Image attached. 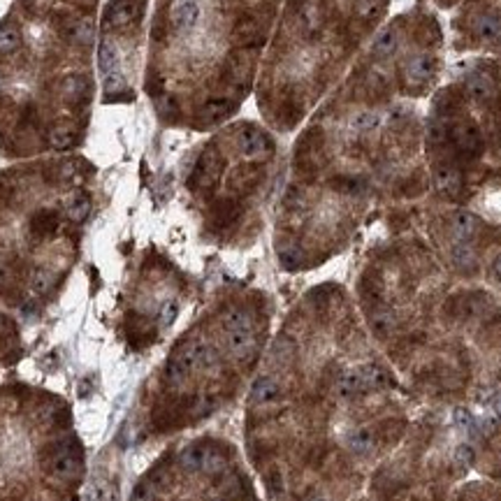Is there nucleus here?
<instances>
[{
	"instance_id": "7ed1b4c3",
	"label": "nucleus",
	"mask_w": 501,
	"mask_h": 501,
	"mask_svg": "<svg viewBox=\"0 0 501 501\" xmlns=\"http://www.w3.org/2000/svg\"><path fill=\"white\" fill-rule=\"evenodd\" d=\"M84 460H82V450L77 448L75 443L65 441L54 445V450L47 457V469L51 476H56L60 480L75 478V476L82 474Z\"/></svg>"
},
{
	"instance_id": "f8f14e48",
	"label": "nucleus",
	"mask_w": 501,
	"mask_h": 501,
	"mask_svg": "<svg viewBox=\"0 0 501 501\" xmlns=\"http://www.w3.org/2000/svg\"><path fill=\"white\" fill-rule=\"evenodd\" d=\"M77 142H79V130L70 121H60V124H56L49 130V144L56 151H68Z\"/></svg>"
},
{
	"instance_id": "a878e982",
	"label": "nucleus",
	"mask_w": 501,
	"mask_h": 501,
	"mask_svg": "<svg viewBox=\"0 0 501 501\" xmlns=\"http://www.w3.org/2000/svg\"><path fill=\"white\" fill-rule=\"evenodd\" d=\"M156 499V487L154 482H142V485L137 487L135 494H132L130 501H154Z\"/></svg>"
},
{
	"instance_id": "0eeeda50",
	"label": "nucleus",
	"mask_w": 501,
	"mask_h": 501,
	"mask_svg": "<svg viewBox=\"0 0 501 501\" xmlns=\"http://www.w3.org/2000/svg\"><path fill=\"white\" fill-rule=\"evenodd\" d=\"M432 72H434L432 58L427 54H418V56H411L406 60L401 75H404V84L408 89H423L432 79Z\"/></svg>"
},
{
	"instance_id": "5701e85b",
	"label": "nucleus",
	"mask_w": 501,
	"mask_h": 501,
	"mask_svg": "<svg viewBox=\"0 0 501 501\" xmlns=\"http://www.w3.org/2000/svg\"><path fill=\"white\" fill-rule=\"evenodd\" d=\"M21 45V33L16 26H0V54L14 51Z\"/></svg>"
},
{
	"instance_id": "4468645a",
	"label": "nucleus",
	"mask_w": 501,
	"mask_h": 501,
	"mask_svg": "<svg viewBox=\"0 0 501 501\" xmlns=\"http://www.w3.org/2000/svg\"><path fill=\"white\" fill-rule=\"evenodd\" d=\"M200 19V5L198 3H172V26L179 33H188L195 28Z\"/></svg>"
},
{
	"instance_id": "aec40b11",
	"label": "nucleus",
	"mask_w": 501,
	"mask_h": 501,
	"mask_svg": "<svg viewBox=\"0 0 501 501\" xmlns=\"http://www.w3.org/2000/svg\"><path fill=\"white\" fill-rule=\"evenodd\" d=\"M237 216H240V205L235 202V200H221L216 207H213V225H218V228H228L237 221Z\"/></svg>"
},
{
	"instance_id": "c85d7f7f",
	"label": "nucleus",
	"mask_w": 501,
	"mask_h": 501,
	"mask_svg": "<svg viewBox=\"0 0 501 501\" xmlns=\"http://www.w3.org/2000/svg\"><path fill=\"white\" fill-rule=\"evenodd\" d=\"M14 337V323H12L8 316L0 314V344Z\"/></svg>"
},
{
	"instance_id": "2eb2a0df",
	"label": "nucleus",
	"mask_w": 501,
	"mask_h": 501,
	"mask_svg": "<svg viewBox=\"0 0 501 501\" xmlns=\"http://www.w3.org/2000/svg\"><path fill=\"white\" fill-rule=\"evenodd\" d=\"M58 225H60V218L56 211L40 209L33 218H30V235H33L35 240H47V237H51L54 232L58 230Z\"/></svg>"
},
{
	"instance_id": "423d86ee",
	"label": "nucleus",
	"mask_w": 501,
	"mask_h": 501,
	"mask_svg": "<svg viewBox=\"0 0 501 501\" xmlns=\"http://www.w3.org/2000/svg\"><path fill=\"white\" fill-rule=\"evenodd\" d=\"M448 139L455 144V149L467 158L478 156L482 151V139L478 135V130H476L471 124H464V121H460V124H450Z\"/></svg>"
},
{
	"instance_id": "9b49d317",
	"label": "nucleus",
	"mask_w": 501,
	"mask_h": 501,
	"mask_svg": "<svg viewBox=\"0 0 501 501\" xmlns=\"http://www.w3.org/2000/svg\"><path fill=\"white\" fill-rule=\"evenodd\" d=\"M60 95L68 105H82L91 95V82L82 75H70L60 84Z\"/></svg>"
},
{
	"instance_id": "6ab92c4d",
	"label": "nucleus",
	"mask_w": 501,
	"mask_h": 501,
	"mask_svg": "<svg viewBox=\"0 0 501 501\" xmlns=\"http://www.w3.org/2000/svg\"><path fill=\"white\" fill-rule=\"evenodd\" d=\"M397 45H399V38H397L393 28H388L376 35V40L371 42V51H374L376 58H388L397 51Z\"/></svg>"
},
{
	"instance_id": "7c9ffc66",
	"label": "nucleus",
	"mask_w": 501,
	"mask_h": 501,
	"mask_svg": "<svg viewBox=\"0 0 501 501\" xmlns=\"http://www.w3.org/2000/svg\"><path fill=\"white\" fill-rule=\"evenodd\" d=\"M12 281V267L5 265V262H0V288H5Z\"/></svg>"
},
{
	"instance_id": "bb28decb",
	"label": "nucleus",
	"mask_w": 501,
	"mask_h": 501,
	"mask_svg": "<svg viewBox=\"0 0 501 501\" xmlns=\"http://www.w3.org/2000/svg\"><path fill=\"white\" fill-rule=\"evenodd\" d=\"M124 89H126V82L121 77V72L105 77V93H116V91H124Z\"/></svg>"
},
{
	"instance_id": "ddd939ff",
	"label": "nucleus",
	"mask_w": 501,
	"mask_h": 501,
	"mask_svg": "<svg viewBox=\"0 0 501 501\" xmlns=\"http://www.w3.org/2000/svg\"><path fill=\"white\" fill-rule=\"evenodd\" d=\"M474 33H476V38L482 42H499L501 40V16L497 12L478 14L474 21Z\"/></svg>"
},
{
	"instance_id": "f704fd0d",
	"label": "nucleus",
	"mask_w": 501,
	"mask_h": 501,
	"mask_svg": "<svg viewBox=\"0 0 501 501\" xmlns=\"http://www.w3.org/2000/svg\"><path fill=\"white\" fill-rule=\"evenodd\" d=\"M0 89H3V75H0Z\"/></svg>"
},
{
	"instance_id": "473e14b6",
	"label": "nucleus",
	"mask_w": 501,
	"mask_h": 501,
	"mask_svg": "<svg viewBox=\"0 0 501 501\" xmlns=\"http://www.w3.org/2000/svg\"><path fill=\"white\" fill-rule=\"evenodd\" d=\"M309 501H329V497H325V494H316V497H311Z\"/></svg>"
},
{
	"instance_id": "f3484780",
	"label": "nucleus",
	"mask_w": 501,
	"mask_h": 501,
	"mask_svg": "<svg viewBox=\"0 0 501 501\" xmlns=\"http://www.w3.org/2000/svg\"><path fill=\"white\" fill-rule=\"evenodd\" d=\"M91 211V198L89 193L84 191H72L68 198H65V216L75 223H82L89 218Z\"/></svg>"
},
{
	"instance_id": "c756f323",
	"label": "nucleus",
	"mask_w": 501,
	"mask_h": 501,
	"mask_svg": "<svg viewBox=\"0 0 501 501\" xmlns=\"http://www.w3.org/2000/svg\"><path fill=\"white\" fill-rule=\"evenodd\" d=\"M358 12L362 16H371L376 12V0H358Z\"/></svg>"
},
{
	"instance_id": "cd10ccee",
	"label": "nucleus",
	"mask_w": 501,
	"mask_h": 501,
	"mask_svg": "<svg viewBox=\"0 0 501 501\" xmlns=\"http://www.w3.org/2000/svg\"><path fill=\"white\" fill-rule=\"evenodd\" d=\"M378 124V116L374 112H366V114H360L356 119V128L358 130H371Z\"/></svg>"
},
{
	"instance_id": "20e7f679",
	"label": "nucleus",
	"mask_w": 501,
	"mask_h": 501,
	"mask_svg": "<svg viewBox=\"0 0 501 501\" xmlns=\"http://www.w3.org/2000/svg\"><path fill=\"white\" fill-rule=\"evenodd\" d=\"M142 8H144L142 0H114V3L109 5L105 23L112 30L130 28V26H135L139 21V16H142Z\"/></svg>"
},
{
	"instance_id": "f257e3e1",
	"label": "nucleus",
	"mask_w": 501,
	"mask_h": 501,
	"mask_svg": "<svg viewBox=\"0 0 501 501\" xmlns=\"http://www.w3.org/2000/svg\"><path fill=\"white\" fill-rule=\"evenodd\" d=\"M223 167H225V161H223V154L218 151V146H207L202 156L198 158V163H195L191 176H188L191 191L202 195L211 193L218 186V181H221Z\"/></svg>"
},
{
	"instance_id": "39448f33",
	"label": "nucleus",
	"mask_w": 501,
	"mask_h": 501,
	"mask_svg": "<svg viewBox=\"0 0 501 501\" xmlns=\"http://www.w3.org/2000/svg\"><path fill=\"white\" fill-rule=\"evenodd\" d=\"M253 68H255L253 49H235L228 56V63H225V75H228L232 84L246 86L250 77H253Z\"/></svg>"
},
{
	"instance_id": "dca6fc26",
	"label": "nucleus",
	"mask_w": 501,
	"mask_h": 501,
	"mask_svg": "<svg viewBox=\"0 0 501 501\" xmlns=\"http://www.w3.org/2000/svg\"><path fill=\"white\" fill-rule=\"evenodd\" d=\"M232 112H235V105L230 100H223V97L221 100H209L200 109V121L205 126H216V124H223Z\"/></svg>"
},
{
	"instance_id": "9d476101",
	"label": "nucleus",
	"mask_w": 501,
	"mask_h": 501,
	"mask_svg": "<svg viewBox=\"0 0 501 501\" xmlns=\"http://www.w3.org/2000/svg\"><path fill=\"white\" fill-rule=\"evenodd\" d=\"M467 93L474 102L485 105V102H490L497 95V84H494V79L487 72H471L467 77Z\"/></svg>"
},
{
	"instance_id": "72a5a7b5",
	"label": "nucleus",
	"mask_w": 501,
	"mask_h": 501,
	"mask_svg": "<svg viewBox=\"0 0 501 501\" xmlns=\"http://www.w3.org/2000/svg\"><path fill=\"white\" fill-rule=\"evenodd\" d=\"M174 3H198V0H174Z\"/></svg>"
},
{
	"instance_id": "393cba45",
	"label": "nucleus",
	"mask_w": 501,
	"mask_h": 501,
	"mask_svg": "<svg viewBox=\"0 0 501 501\" xmlns=\"http://www.w3.org/2000/svg\"><path fill=\"white\" fill-rule=\"evenodd\" d=\"M176 302H165L163 307H161V314H158V323H161L163 327H167V325H172L174 318H176Z\"/></svg>"
},
{
	"instance_id": "4be33fe9",
	"label": "nucleus",
	"mask_w": 501,
	"mask_h": 501,
	"mask_svg": "<svg viewBox=\"0 0 501 501\" xmlns=\"http://www.w3.org/2000/svg\"><path fill=\"white\" fill-rule=\"evenodd\" d=\"M54 283V274L45 270V267H35L33 274H30V290L35 292V295H45L49 292Z\"/></svg>"
},
{
	"instance_id": "f03ea898",
	"label": "nucleus",
	"mask_w": 501,
	"mask_h": 501,
	"mask_svg": "<svg viewBox=\"0 0 501 501\" xmlns=\"http://www.w3.org/2000/svg\"><path fill=\"white\" fill-rule=\"evenodd\" d=\"M235 144L240 149V154L248 161H265L274 154V139L267 135L262 128L244 124L237 128L235 132Z\"/></svg>"
},
{
	"instance_id": "2f4dec72",
	"label": "nucleus",
	"mask_w": 501,
	"mask_h": 501,
	"mask_svg": "<svg viewBox=\"0 0 501 501\" xmlns=\"http://www.w3.org/2000/svg\"><path fill=\"white\" fill-rule=\"evenodd\" d=\"M494 274H497V279L501 281V255L497 260H494Z\"/></svg>"
},
{
	"instance_id": "1a4fd4ad",
	"label": "nucleus",
	"mask_w": 501,
	"mask_h": 501,
	"mask_svg": "<svg viewBox=\"0 0 501 501\" xmlns=\"http://www.w3.org/2000/svg\"><path fill=\"white\" fill-rule=\"evenodd\" d=\"M262 26L255 16H242L232 28V42L237 49H255L262 45Z\"/></svg>"
},
{
	"instance_id": "a211bd4d",
	"label": "nucleus",
	"mask_w": 501,
	"mask_h": 501,
	"mask_svg": "<svg viewBox=\"0 0 501 501\" xmlns=\"http://www.w3.org/2000/svg\"><path fill=\"white\" fill-rule=\"evenodd\" d=\"M97 65H100L102 75H116L119 72V51H116L112 40H102L100 47H97Z\"/></svg>"
},
{
	"instance_id": "412c9836",
	"label": "nucleus",
	"mask_w": 501,
	"mask_h": 501,
	"mask_svg": "<svg viewBox=\"0 0 501 501\" xmlns=\"http://www.w3.org/2000/svg\"><path fill=\"white\" fill-rule=\"evenodd\" d=\"M478 230V218L474 216V213H467V211H460L455 213L453 218V232L457 240H469V237H474V232Z\"/></svg>"
},
{
	"instance_id": "b1692460",
	"label": "nucleus",
	"mask_w": 501,
	"mask_h": 501,
	"mask_svg": "<svg viewBox=\"0 0 501 501\" xmlns=\"http://www.w3.org/2000/svg\"><path fill=\"white\" fill-rule=\"evenodd\" d=\"M91 35H93V26H91V21H77L75 26H72V40L77 42H91Z\"/></svg>"
},
{
	"instance_id": "6e6552de",
	"label": "nucleus",
	"mask_w": 501,
	"mask_h": 501,
	"mask_svg": "<svg viewBox=\"0 0 501 501\" xmlns=\"http://www.w3.org/2000/svg\"><path fill=\"white\" fill-rule=\"evenodd\" d=\"M262 179V167L258 163H246L242 165V167H237L235 172L230 174V181H228V188L232 195H237V198H242V195H248L253 191L255 186L260 183Z\"/></svg>"
}]
</instances>
